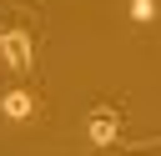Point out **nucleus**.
I'll return each mask as SVG.
<instances>
[{"instance_id": "1", "label": "nucleus", "mask_w": 161, "mask_h": 156, "mask_svg": "<svg viewBox=\"0 0 161 156\" xmlns=\"http://www.w3.org/2000/svg\"><path fill=\"white\" fill-rule=\"evenodd\" d=\"M86 131H91V146H111L116 131H121V111H116V106H96Z\"/></svg>"}, {"instance_id": "2", "label": "nucleus", "mask_w": 161, "mask_h": 156, "mask_svg": "<svg viewBox=\"0 0 161 156\" xmlns=\"http://www.w3.org/2000/svg\"><path fill=\"white\" fill-rule=\"evenodd\" d=\"M0 55L10 60V70H15V75H25V70H30V55H35V50H30V35H25V30H5Z\"/></svg>"}, {"instance_id": "4", "label": "nucleus", "mask_w": 161, "mask_h": 156, "mask_svg": "<svg viewBox=\"0 0 161 156\" xmlns=\"http://www.w3.org/2000/svg\"><path fill=\"white\" fill-rule=\"evenodd\" d=\"M131 20H156V0H131Z\"/></svg>"}, {"instance_id": "5", "label": "nucleus", "mask_w": 161, "mask_h": 156, "mask_svg": "<svg viewBox=\"0 0 161 156\" xmlns=\"http://www.w3.org/2000/svg\"><path fill=\"white\" fill-rule=\"evenodd\" d=\"M0 45H5V30H0Z\"/></svg>"}, {"instance_id": "3", "label": "nucleus", "mask_w": 161, "mask_h": 156, "mask_svg": "<svg viewBox=\"0 0 161 156\" xmlns=\"http://www.w3.org/2000/svg\"><path fill=\"white\" fill-rule=\"evenodd\" d=\"M0 111H5L10 121H30V116H35V96H30V91H5Z\"/></svg>"}]
</instances>
